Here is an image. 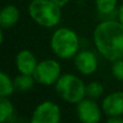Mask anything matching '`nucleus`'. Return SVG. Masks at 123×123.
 <instances>
[{"instance_id":"7ed1b4c3","label":"nucleus","mask_w":123,"mask_h":123,"mask_svg":"<svg viewBox=\"0 0 123 123\" xmlns=\"http://www.w3.org/2000/svg\"><path fill=\"white\" fill-rule=\"evenodd\" d=\"M51 48L60 58L69 60L78 53L79 38L76 32L69 28H58L51 38Z\"/></svg>"},{"instance_id":"39448f33","label":"nucleus","mask_w":123,"mask_h":123,"mask_svg":"<svg viewBox=\"0 0 123 123\" xmlns=\"http://www.w3.org/2000/svg\"><path fill=\"white\" fill-rule=\"evenodd\" d=\"M37 83L52 85L61 77V65L54 60H44L38 63L34 74Z\"/></svg>"},{"instance_id":"423d86ee","label":"nucleus","mask_w":123,"mask_h":123,"mask_svg":"<svg viewBox=\"0 0 123 123\" xmlns=\"http://www.w3.org/2000/svg\"><path fill=\"white\" fill-rule=\"evenodd\" d=\"M61 120V109L53 102H43L37 106L31 116V123H57Z\"/></svg>"},{"instance_id":"0eeeda50","label":"nucleus","mask_w":123,"mask_h":123,"mask_svg":"<svg viewBox=\"0 0 123 123\" xmlns=\"http://www.w3.org/2000/svg\"><path fill=\"white\" fill-rule=\"evenodd\" d=\"M77 113L81 122L84 123H97L100 121V109L93 98H83L78 103Z\"/></svg>"},{"instance_id":"f3484780","label":"nucleus","mask_w":123,"mask_h":123,"mask_svg":"<svg viewBox=\"0 0 123 123\" xmlns=\"http://www.w3.org/2000/svg\"><path fill=\"white\" fill-rule=\"evenodd\" d=\"M111 71H112V74L115 76L116 79L123 81V60L122 58L113 62L112 67H111Z\"/></svg>"},{"instance_id":"6ab92c4d","label":"nucleus","mask_w":123,"mask_h":123,"mask_svg":"<svg viewBox=\"0 0 123 123\" xmlns=\"http://www.w3.org/2000/svg\"><path fill=\"white\" fill-rule=\"evenodd\" d=\"M118 19H119V22L122 24V26H123V3L119 8V10H118Z\"/></svg>"},{"instance_id":"4468645a","label":"nucleus","mask_w":123,"mask_h":123,"mask_svg":"<svg viewBox=\"0 0 123 123\" xmlns=\"http://www.w3.org/2000/svg\"><path fill=\"white\" fill-rule=\"evenodd\" d=\"M14 106L6 97H0V121L6 122L13 117Z\"/></svg>"},{"instance_id":"aec40b11","label":"nucleus","mask_w":123,"mask_h":123,"mask_svg":"<svg viewBox=\"0 0 123 123\" xmlns=\"http://www.w3.org/2000/svg\"><path fill=\"white\" fill-rule=\"evenodd\" d=\"M52 1H53V2H55L56 4H58V6H60L61 8H62V6H66V4H67L68 2L70 1V0H52Z\"/></svg>"},{"instance_id":"2eb2a0df","label":"nucleus","mask_w":123,"mask_h":123,"mask_svg":"<svg viewBox=\"0 0 123 123\" xmlns=\"http://www.w3.org/2000/svg\"><path fill=\"white\" fill-rule=\"evenodd\" d=\"M96 9L103 15L111 14L116 11L117 0H95Z\"/></svg>"},{"instance_id":"6e6552de","label":"nucleus","mask_w":123,"mask_h":123,"mask_svg":"<svg viewBox=\"0 0 123 123\" xmlns=\"http://www.w3.org/2000/svg\"><path fill=\"white\" fill-rule=\"evenodd\" d=\"M74 66L82 74L90 76L97 69V58L91 51H81L74 56Z\"/></svg>"},{"instance_id":"ddd939ff","label":"nucleus","mask_w":123,"mask_h":123,"mask_svg":"<svg viewBox=\"0 0 123 123\" xmlns=\"http://www.w3.org/2000/svg\"><path fill=\"white\" fill-rule=\"evenodd\" d=\"M15 86L13 80L6 74L4 71L0 72V96L1 97H6L10 96L14 92Z\"/></svg>"},{"instance_id":"20e7f679","label":"nucleus","mask_w":123,"mask_h":123,"mask_svg":"<svg viewBox=\"0 0 123 123\" xmlns=\"http://www.w3.org/2000/svg\"><path fill=\"white\" fill-rule=\"evenodd\" d=\"M58 96L70 104H78L86 95V86L83 81L71 74H62L55 83Z\"/></svg>"},{"instance_id":"9b49d317","label":"nucleus","mask_w":123,"mask_h":123,"mask_svg":"<svg viewBox=\"0 0 123 123\" xmlns=\"http://www.w3.org/2000/svg\"><path fill=\"white\" fill-rule=\"evenodd\" d=\"M19 18V11L15 6H6L0 12V26L1 28H10L17 23Z\"/></svg>"},{"instance_id":"dca6fc26","label":"nucleus","mask_w":123,"mask_h":123,"mask_svg":"<svg viewBox=\"0 0 123 123\" xmlns=\"http://www.w3.org/2000/svg\"><path fill=\"white\" fill-rule=\"evenodd\" d=\"M104 93V86L99 82H91L86 85V95L90 98H98Z\"/></svg>"},{"instance_id":"f257e3e1","label":"nucleus","mask_w":123,"mask_h":123,"mask_svg":"<svg viewBox=\"0 0 123 123\" xmlns=\"http://www.w3.org/2000/svg\"><path fill=\"white\" fill-rule=\"evenodd\" d=\"M97 51L110 62L123 58V26L119 21H104L93 34Z\"/></svg>"},{"instance_id":"f03ea898","label":"nucleus","mask_w":123,"mask_h":123,"mask_svg":"<svg viewBox=\"0 0 123 123\" xmlns=\"http://www.w3.org/2000/svg\"><path fill=\"white\" fill-rule=\"evenodd\" d=\"M29 15L38 25L47 28L56 26L61 22V6L52 0H32L28 6Z\"/></svg>"},{"instance_id":"1a4fd4ad","label":"nucleus","mask_w":123,"mask_h":123,"mask_svg":"<svg viewBox=\"0 0 123 123\" xmlns=\"http://www.w3.org/2000/svg\"><path fill=\"white\" fill-rule=\"evenodd\" d=\"M103 110L107 117L123 115V92H113L103 100Z\"/></svg>"},{"instance_id":"a211bd4d","label":"nucleus","mask_w":123,"mask_h":123,"mask_svg":"<svg viewBox=\"0 0 123 123\" xmlns=\"http://www.w3.org/2000/svg\"><path fill=\"white\" fill-rule=\"evenodd\" d=\"M109 123H123V118L121 116H113V117L108 118Z\"/></svg>"},{"instance_id":"f8f14e48","label":"nucleus","mask_w":123,"mask_h":123,"mask_svg":"<svg viewBox=\"0 0 123 123\" xmlns=\"http://www.w3.org/2000/svg\"><path fill=\"white\" fill-rule=\"evenodd\" d=\"M13 82H14L15 90H17L19 92H28L34 87L36 80H35L32 74H21L19 76L15 77Z\"/></svg>"},{"instance_id":"9d476101","label":"nucleus","mask_w":123,"mask_h":123,"mask_svg":"<svg viewBox=\"0 0 123 123\" xmlns=\"http://www.w3.org/2000/svg\"><path fill=\"white\" fill-rule=\"evenodd\" d=\"M15 65L21 74H32L38 65V62L32 52L28 50H22L15 57Z\"/></svg>"}]
</instances>
